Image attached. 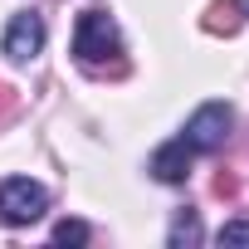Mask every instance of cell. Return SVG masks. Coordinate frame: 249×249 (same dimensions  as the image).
<instances>
[{
  "label": "cell",
  "instance_id": "cell-4",
  "mask_svg": "<svg viewBox=\"0 0 249 249\" xmlns=\"http://www.w3.org/2000/svg\"><path fill=\"white\" fill-rule=\"evenodd\" d=\"M44 39H49V30H44V15H35V10H20L15 20H10V30H5V59L10 64H30L39 49H44Z\"/></svg>",
  "mask_w": 249,
  "mask_h": 249
},
{
  "label": "cell",
  "instance_id": "cell-6",
  "mask_svg": "<svg viewBox=\"0 0 249 249\" xmlns=\"http://www.w3.org/2000/svg\"><path fill=\"white\" fill-rule=\"evenodd\" d=\"M181 244H200V220L191 210L176 215V225H171V249H181Z\"/></svg>",
  "mask_w": 249,
  "mask_h": 249
},
{
  "label": "cell",
  "instance_id": "cell-3",
  "mask_svg": "<svg viewBox=\"0 0 249 249\" xmlns=\"http://www.w3.org/2000/svg\"><path fill=\"white\" fill-rule=\"evenodd\" d=\"M230 127H234L230 103H205V107H196V117L186 122L181 137H186V147H191L196 157H205V152H220V147H225Z\"/></svg>",
  "mask_w": 249,
  "mask_h": 249
},
{
  "label": "cell",
  "instance_id": "cell-1",
  "mask_svg": "<svg viewBox=\"0 0 249 249\" xmlns=\"http://www.w3.org/2000/svg\"><path fill=\"white\" fill-rule=\"evenodd\" d=\"M117 54H122V39H117L112 15L107 10H83L78 25H73V59L88 64V69H98V64H107Z\"/></svg>",
  "mask_w": 249,
  "mask_h": 249
},
{
  "label": "cell",
  "instance_id": "cell-5",
  "mask_svg": "<svg viewBox=\"0 0 249 249\" xmlns=\"http://www.w3.org/2000/svg\"><path fill=\"white\" fill-rule=\"evenodd\" d=\"M191 157H196V152L186 147V137H176V142H166V147L152 152V166H147V171H152L157 181H166V186H181V181L191 176Z\"/></svg>",
  "mask_w": 249,
  "mask_h": 249
},
{
  "label": "cell",
  "instance_id": "cell-7",
  "mask_svg": "<svg viewBox=\"0 0 249 249\" xmlns=\"http://www.w3.org/2000/svg\"><path fill=\"white\" fill-rule=\"evenodd\" d=\"M88 234H93V230H88L83 220H59V225H54V244H88Z\"/></svg>",
  "mask_w": 249,
  "mask_h": 249
},
{
  "label": "cell",
  "instance_id": "cell-8",
  "mask_svg": "<svg viewBox=\"0 0 249 249\" xmlns=\"http://www.w3.org/2000/svg\"><path fill=\"white\" fill-rule=\"evenodd\" d=\"M215 244H220V249H239V244H249V220H230V225H220Z\"/></svg>",
  "mask_w": 249,
  "mask_h": 249
},
{
  "label": "cell",
  "instance_id": "cell-9",
  "mask_svg": "<svg viewBox=\"0 0 249 249\" xmlns=\"http://www.w3.org/2000/svg\"><path fill=\"white\" fill-rule=\"evenodd\" d=\"M239 10H244V15H249V0H239Z\"/></svg>",
  "mask_w": 249,
  "mask_h": 249
},
{
  "label": "cell",
  "instance_id": "cell-2",
  "mask_svg": "<svg viewBox=\"0 0 249 249\" xmlns=\"http://www.w3.org/2000/svg\"><path fill=\"white\" fill-rule=\"evenodd\" d=\"M49 210V191L30 176H10L0 181V220L5 225H35Z\"/></svg>",
  "mask_w": 249,
  "mask_h": 249
}]
</instances>
